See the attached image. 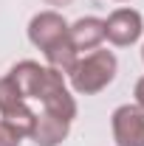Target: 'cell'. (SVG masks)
Masks as SVG:
<instances>
[{
    "label": "cell",
    "mask_w": 144,
    "mask_h": 146,
    "mask_svg": "<svg viewBox=\"0 0 144 146\" xmlns=\"http://www.w3.org/2000/svg\"><path fill=\"white\" fill-rule=\"evenodd\" d=\"M20 141H23V135L17 129L6 121H0V146H20Z\"/></svg>",
    "instance_id": "10"
},
{
    "label": "cell",
    "mask_w": 144,
    "mask_h": 146,
    "mask_svg": "<svg viewBox=\"0 0 144 146\" xmlns=\"http://www.w3.org/2000/svg\"><path fill=\"white\" fill-rule=\"evenodd\" d=\"M45 3H51V6H57V9H65V6H71L73 0H45Z\"/></svg>",
    "instance_id": "12"
},
{
    "label": "cell",
    "mask_w": 144,
    "mask_h": 146,
    "mask_svg": "<svg viewBox=\"0 0 144 146\" xmlns=\"http://www.w3.org/2000/svg\"><path fill=\"white\" fill-rule=\"evenodd\" d=\"M141 59H144V48H141Z\"/></svg>",
    "instance_id": "13"
},
{
    "label": "cell",
    "mask_w": 144,
    "mask_h": 146,
    "mask_svg": "<svg viewBox=\"0 0 144 146\" xmlns=\"http://www.w3.org/2000/svg\"><path fill=\"white\" fill-rule=\"evenodd\" d=\"M136 101H139V107L144 110V76L136 82Z\"/></svg>",
    "instance_id": "11"
},
{
    "label": "cell",
    "mask_w": 144,
    "mask_h": 146,
    "mask_svg": "<svg viewBox=\"0 0 144 146\" xmlns=\"http://www.w3.org/2000/svg\"><path fill=\"white\" fill-rule=\"evenodd\" d=\"M37 98L42 101V110L45 112H51V115L68 121V124H71V118L76 115V101H73V96L65 87L62 73L51 70V68L45 70V79H42V87L37 93Z\"/></svg>",
    "instance_id": "2"
},
{
    "label": "cell",
    "mask_w": 144,
    "mask_h": 146,
    "mask_svg": "<svg viewBox=\"0 0 144 146\" xmlns=\"http://www.w3.org/2000/svg\"><path fill=\"white\" fill-rule=\"evenodd\" d=\"M71 76V84L76 93L82 96H93V93L105 90L113 76H116V56L110 51H90L85 59H76L73 70L68 73Z\"/></svg>",
    "instance_id": "1"
},
{
    "label": "cell",
    "mask_w": 144,
    "mask_h": 146,
    "mask_svg": "<svg viewBox=\"0 0 144 146\" xmlns=\"http://www.w3.org/2000/svg\"><path fill=\"white\" fill-rule=\"evenodd\" d=\"M144 31L141 14L136 9H116L108 20H105V39L113 45H133Z\"/></svg>",
    "instance_id": "4"
},
{
    "label": "cell",
    "mask_w": 144,
    "mask_h": 146,
    "mask_svg": "<svg viewBox=\"0 0 144 146\" xmlns=\"http://www.w3.org/2000/svg\"><path fill=\"white\" fill-rule=\"evenodd\" d=\"M68 39L76 51H96L105 39V20L99 17H79L73 25H68Z\"/></svg>",
    "instance_id": "6"
},
{
    "label": "cell",
    "mask_w": 144,
    "mask_h": 146,
    "mask_svg": "<svg viewBox=\"0 0 144 146\" xmlns=\"http://www.w3.org/2000/svg\"><path fill=\"white\" fill-rule=\"evenodd\" d=\"M28 138L34 141L37 146H57L68 138V121L57 118L51 112H42V115H34V127L28 132Z\"/></svg>",
    "instance_id": "7"
},
{
    "label": "cell",
    "mask_w": 144,
    "mask_h": 146,
    "mask_svg": "<svg viewBox=\"0 0 144 146\" xmlns=\"http://www.w3.org/2000/svg\"><path fill=\"white\" fill-rule=\"evenodd\" d=\"M68 36V23L57 11H40L31 23H28V39L34 42L40 51H48L54 42Z\"/></svg>",
    "instance_id": "5"
},
{
    "label": "cell",
    "mask_w": 144,
    "mask_h": 146,
    "mask_svg": "<svg viewBox=\"0 0 144 146\" xmlns=\"http://www.w3.org/2000/svg\"><path fill=\"white\" fill-rule=\"evenodd\" d=\"M45 70L48 68L26 59V62H20V65H14L9 70V79H11V84L20 90L23 98H37V93L42 87V79H45Z\"/></svg>",
    "instance_id": "8"
},
{
    "label": "cell",
    "mask_w": 144,
    "mask_h": 146,
    "mask_svg": "<svg viewBox=\"0 0 144 146\" xmlns=\"http://www.w3.org/2000/svg\"><path fill=\"white\" fill-rule=\"evenodd\" d=\"M79 51L73 48V42L65 36V39H59V42H54L48 51H45V59H48V68L57 73H71L73 65H76V59H79Z\"/></svg>",
    "instance_id": "9"
},
{
    "label": "cell",
    "mask_w": 144,
    "mask_h": 146,
    "mask_svg": "<svg viewBox=\"0 0 144 146\" xmlns=\"http://www.w3.org/2000/svg\"><path fill=\"white\" fill-rule=\"evenodd\" d=\"M116 146H144V110L139 104H124L113 112Z\"/></svg>",
    "instance_id": "3"
}]
</instances>
